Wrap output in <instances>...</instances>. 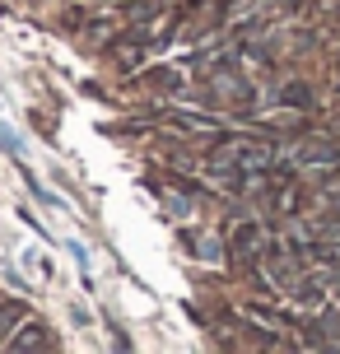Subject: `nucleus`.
Listing matches in <instances>:
<instances>
[{"label": "nucleus", "mask_w": 340, "mask_h": 354, "mask_svg": "<svg viewBox=\"0 0 340 354\" xmlns=\"http://www.w3.org/2000/svg\"><path fill=\"white\" fill-rule=\"evenodd\" d=\"M280 103L308 107V103H312V93H308V84H285V88H280Z\"/></svg>", "instance_id": "39448f33"}, {"label": "nucleus", "mask_w": 340, "mask_h": 354, "mask_svg": "<svg viewBox=\"0 0 340 354\" xmlns=\"http://www.w3.org/2000/svg\"><path fill=\"white\" fill-rule=\"evenodd\" d=\"M233 257H247V261L266 257V233H261V224L243 219V224L233 229Z\"/></svg>", "instance_id": "7ed1b4c3"}, {"label": "nucleus", "mask_w": 340, "mask_h": 354, "mask_svg": "<svg viewBox=\"0 0 340 354\" xmlns=\"http://www.w3.org/2000/svg\"><path fill=\"white\" fill-rule=\"evenodd\" d=\"M52 345H56V340L47 336V326H42V322H19L15 336H5V345H0V350L23 354V350H52Z\"/></svg>", "instance_id": "f03ea898"}, {"label": "nucleus", "mask_w": 340, "mask_h": 354, "mask_svg": "<svg viewBox=\"0 0 340 354\" xmlns=\"http://www.w3.org/2000/svg\"><path fill=\"white\" fill-rule=\"evenodd\" d=\"M289 163H294V168H336L340 149L331 140H303L294 154H289Z\"/></svg>", "instance_id": "f257e3e1"}, {"label": "nucleus", "mask_w": 340, "mask_h": 354, "mask_svg": "<svg viewBox=\"0 0 340 354\" xmlns=\"http://www.w3.org/2000/svg\"><path fill=\"white\" fill-rule=\"evenodd\" d=\"M182 238H187V248L196 252L200 261H210V266L224 261V238H215V233H205V229H187Z\"/></svg>", "instance_id": "20e7f679"}, {"label": "nucleus", "mask_w": 340, "mask_h": 354, "mask_svg": "<svg viewBox=\"0 0 340 354\" xmlns=\"http://www.w3.org/2000/svg\"><path fill=\"white\" fill-rule=\"evenodd\" d=\"M0 145H5L10 154H19V149H23V145H19V136H15V131H10L5 122H0Z\"/></svg>", "instance_id": "423d86ee"}]
</instances>
